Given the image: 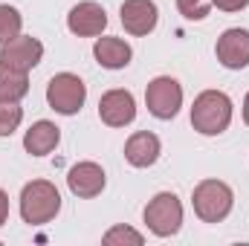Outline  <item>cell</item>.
<instances>
[{"label":"cell","instance_id":"6da1fadb","mask_svg":"<svg viewBox=\"0 0 249 246\" xmlns=\"http://www.w3.org/2000/svg\"><path fill=\"white\" fill-rule=\"evenodd\" d=\"M232 122V102L220 90H206L194 99L191 107V124L203 136H220Z\"/></svg>","mask_w":249,"mask_h":246},{"label":"cell","instance_id":"7a4b0ae2","mask_svg":"<svg viewBox=\"0 0 249 246\" xmlns=\"http://www.w3.org/2000/svg\"><path fill=\"white\" fill-rule=\"evenodd\" d=\"M58 211H61V194L53 183L32 180V183L23 185V191H20V217L29 226L50 223Z\"/></svg>","mask_w":249,"mask_h":246},{"label":"cell","instance_id":"3957f363","mask_svg":"<svg viewBox=\"0 0 249 246\" xmlns=\"http://www.w3.org/2000/svg\"><path fill=\"white\" fill-rule=\"evenodd\" d=\"M232 188L220 180H203V183L194 188L191 194V203H194V211L203 223H220L229 217L232 211Z\"/></svg>","mask_w":249,"mask_h":246},{"label":"cell","instance_id":"277c9868","mask_svg":"<svg viewBox=\"0 0 249 246\" xmlns=\"http://www.w3.org/2000/svg\"><path fill=\"white\" fill-rule=\"evenodd\" d=\"M145 223L154 235L160 238H171L180 232V223H183V206L177 200V194L171 191H162L157 194L148 206H145Z\"/></svg>","mask_w":249,"mask_h":246},{"label":"cell","instance_id":"5b68a950","mask_svg":"<svg viewBox=\"0 0 249 246\" xmlns=\"http://www.w3.org/2000/svg\"><path fill=\"white\" fill-rule=\"evenodd\" d=\"M84 99H87V87H84V81H81L78 75H72V72H58V75H53V81L47 84V102H50V107H53L55 113H61V116L78 113L81 105H84Z\"/></svg>","mask_w":249,"mask_h":246},{"label":"cell","instance_id":"8992f818","mask_svg":"<svg viewBox=\"0 0 249 246\" xmlns=\"http://www.w3.org/2000/svg\"><path fill=\"white\" fill-rule=\"evenodd\" d=\"M145 102H148V110L151 116L157 119H174L183 107V87L171 78V75H160L148 84L145 90Z\"/></svg>","mask_w":249,"mask_h":246},{"label":"cell","instance_id":"52a82bcc","mask_svg":"<svg viewBox=\"0 0 249 246\" xmlns=\"http://www.w3.org/2000/svg\"><path fill=\"white\" fill-rule=\"evenodd\" d=\"M41 58H44V44L32 35H15L0 50V64H6L12 70H20V72L32 70Z\"/></svg>","mask_w":249,"mask_h":246},{"label":"cell","instance_id":"ba28073f","mask_svg":"<svg viewBox=\"0 0 249 246\" xmlns=\"http://www.w3.org/2000/svg\"><path fill=\"white\" fill-rule=\"evenodd\" d=\"M67 26L78 38H96L107 26V12L93 0H84V3L72 6V12L67 15Z\"/></svg>","mask_w":249,"mask_h":246},{"label":"cell","instance_id":"9c48e42d","mask_svg":"<svg viewBox=\"0 0 249 246\" xmlns=\"http://www.w3.org/2000/svg\"><path fill=\"white\" fill-rule=\"evenodd\" d=\"M214 53L226 70H244L249 64V32L247 29H226L217 38Z\"/></svg>","mask_w":249,"mask_h":246},{"label":"cell","instance_id":"30bf717a","mask_svg":"<svg viewBox=\"0 0 249 246\" xmlns=\"http://www.w3.org/2000/svg\"><path fill=\"white\" fill-rule=\"evenodd\" d=\"M99 116L110 127H124L136 119V102L127 90H110L99 102Z\"/></svg>","mask_w":249,"mask_h":246},{"label":"cell","instance_id":"8fae6325","mask_svg":"<svg viewBox=\"0 0 249 246\" xmlns=\"http://www.w3.org/2000/svg\"><path fill=\"white\" fill-rule=\"evenodd\" d=\"M67 185H70V191H72L75 197L90 200V197L102 194V188H105V171H102V165H96V162H78V165L70 168Z\"/></svg>","mask_w":249,"mask_h":246},{"label":"cell","instance_id":"7c38bea8","mask_svg":"<svg viewBox=\"0 0 249 246\" xmlns=\"http://www.w3.org/2000/svg\"><path fill=\"white\" fill-rule=\"evenodd\" d=\"M157 3L154 0H124L122 3V26L130 35H148L157 26Z\"/></svg>","mask_w":249,"mask_h":246},{"label":"cell","instance_id":"4fadbf2b","mask_svg":"<svg viewBox=\"0 0 249 246\" xmlns=\"http://www.w3.org/2000/svg\"><path fill=\"white\" fill-rule=\"evenodd\" d=\"M157 157H160V139L151 130H139L124 142V159L133 168H148L157 162Z\"/></svg>","mask_w":249,"mask_h":246},{"label":"cell","instance_id":"5bb4252c","mask_svg":"<svg viewBox=\"0 0 249 246\" xmlns=\"http://www.w3.org/2000/svg\"><path fill=\"white\" fill-rule=\"evenodd\" d=\"M61 142V130L55 127L53 122H35L26 136H23V148L32 154V157H47L50 151H55V145Z\"/></svg>","mask_w":249,"mask_h":246},{"label":"cell","instance_id":"9a60e30c","mask_svg":"<svg viewBox=\"0 0 249 246\" xmlns=\"http://www.w3.org/2000/svg\"><path fill=\"white\" fill-rule=\"evenodd\" d=\"M93 55L96 61L102 64L105 70H122L130 64V47L124 44L122 38H99L96 47H93Z\"/></svg>","mask_w":249,"mask_h":246},{"label":"cell","instance_id":"2e32d148","mask_svg":"<svg viewBox=\"0 0 249 246\" xmlns=\"http://www.w3.org/2000/svg\"><path fill=\"white\" fill-rule=\"evenodd\" d=\"M29 93V78L20 70L0 64V102H20Z\"/></svg>","mask_w":249,"mask_h":246},{"label":"cell","instance_id":"e0dca14e","mask_svg":"<svg viewBox=\"0 0 249 246\" xmlns=\"http://www.w3.org/2000/svg\"><path fill=\"white\" fill-rule=\"evenodd\" d=\"M20 26H23V18L15 6H6L0 3V44L12 41L15 35H20Z\"/></svg>","mask_w":249,"mask_h":246},{"label":"cell","instance_id":"ac0fdd59","mask_svg":"<svg viewBox=\"0 0 249 246\" xmlns=\"http://www.w3.org/2000/svg\"><path fill=\"white\" fill-rule=\"evenodd\" d=\"M23 119V110L18 102H0V136H12Z\"/></svg>","mask_w":249,"mask_h":246},{"label":"cell","instance_id":"d6986e66","mask_svg":"<svg viewBox=\"0 0 249 246\" xmlns=\"http://www.w3.org/2000/svg\"><path fill=\"white\" fill-rule=\"evenodd\" d=\"M212 0H177V9L186 20H203L209 15Z\"/></svg>","mask_w":249,"mask_h":246},{"label":"cell","instance_id":"ffe728a7","mask_svg":"<svg viewBox=\"0 0 249 246\" xmlns=\"http://www.w3.org/2000/svg\"><path fill=\"white\" fill-rule=\"evenodd\" d=\"M119 241H127V244H133V246H139L142 244V235L139 232H133V229H127V226H116V229H110L107 235H105V244H119Z\"/></svg>","mask_w":249,"mask_h":246},{"label":"cell","instance_id":"44dd1931","mask_svg":"<svg viewBox=\"0 0 249 246\" xmlns=\"http://www.w3.org/2000/svg\"><path fill=\"white\" fill-rule=\"evenodd\" d=\"M217 9H223V12H241V9H247L249 0H212Z\"/></svg>","mask_w":249,"mask_h":246},{"label":"cell","instance_id":"7402d4cb","mask_svg":"<svg viewBox=\"0 0 249 246\" xmlns=\"http://www.w3.org/2000/svg\"><path fill=\"white\" fill-rule=\"evenodd\" d=\"M6 217H9V197H6V191L0 188V226L6 223Z\"/></svg>","mask_w":249,"mask_h":246},{"label":"cell","instance_id":"603a6c76","mask_svg":"<svg viewBox=\"0 0 249 246\" xmlns=\"http://www.w3.org/2000/svg\"><path fill=\"white\" fill-rule=\"evenodd\" d=\"M244 122L249 124V93H247V99H244Z\"/></svg>","mask_w":249,"mask_h":246}]
</instances>
